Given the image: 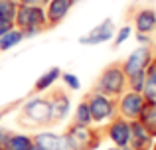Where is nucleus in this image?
Here are the masks:
<instances>
[{
    "label": "nucleus",
    "mask_w": 156,
    "mask_h": 150,
    "mask_svg": "<svg viewBox=\"0 0 156 150\" xmlns=\"http://www.w3.org/2000/svg\"><path fill=\"white\" fill-rule=\"evenodd\" d=\"M46 24H48V18H46V12H44L42 6H22V4L18 6L14 26H18L26 38L40 34Z\"/></svg>",
    "instance_id": "nucleus-1"
},
{
    "label": "nucleus",
    "mask_w": 156,
    "mask_h": 150,
    "mask_svg": "<svg viewBox=\"0 0 156 150\" xmlns=\"http://www.w3.org/2000/svg\"><path fill=\"white\" fill-rule=\"evenodd\" d=\"M126 73L121 65H111L105 69V73L101 75L99 83H97V93L101 95H107V97H117L122 93L125 89V83H126Z\"/></svg>",
    "instance_id": "nucleus-2"
},
{
    "label": "nucleus",
    "mask_w": 156,
    "mask_h": 150,
    "mask_svg": "<svg viewBox=\"0 0 156 150\" xmlns=\"http://www.w3.org/2000/svg\"><path fill=\"white\" fill-rule=\"evenodd\" d=\"M24 115L28 117V120L36 124L48 123V120H51V103L44 99H32L30 103L24 105Z\"/></svg>",
    "instance_id": "nucleus-3"
},
{
    "label": "nucleus",
    "mask_w": 156,
    "mask_h": 150,
    "mask_svg": "<svg viewBox=\"0 0 156 150\" xmlns=\"http://www.w3.org/2000/svg\"><path fill=\"white\" fill-rule=\"evenodd\" d=\"M144 105H146V99L142 97V93L129 91L121 99V115H122V119H130V120L138 119L140 113L144 111Z\"/></svg>",
    "instance_id": "nucleus-4"
},
{
    "label": "nucleus",
    "mask_w": 156,
    "mask_h": 150,
    "mask_svg": "<svg viewBox=\"0 0 156 150\" xmlns=\"http://www.w3.org/2000/svg\"><path fill=\"white\" fill-rule=\"evenodd\" d=\"M89 109H91V119L95 120V123H101V120L109 119L115 113V101L107 95L95 93V95L89 99Z\"/></svg>",
    "instance_id": "nucleus-5"
},
{
    "label": "nucleus",
    "mask_w": 156,
    "mask_h": 150,
    "mask_svg": "<svg viewBox=\"0 0 156 150\" xmlns=\"http://www.w3.org/2000/svg\"><path fill=\"white\" fill-rule=\"evenodd\" d=\"M148 65H150V50L146 46H142L129 55V59L125 61L122 69H125L126 77H130V75L138 73V71H146Z\"/></svg>",
    "instance_id": "nucleus-6"
},
{
    "label": "nucleus",
    "mask_w": 156,
    "mask_h": 150,
    "mask_svg": "<svg viewBox=\"0 0 156 150\" xmlns=\"http://www.w3.org/2000/svg\"><path fill=\"white\" fill-rule=\"evenodd\" d=\"M109 132V138L113 140L117 146L125 148L130 144V123H126V119H117L109 124L107 128Z\"/></svg>",
    "instance_id": "nucleus-7"
},
{
    "label": "nucleus",
    "mask_w": 156,
    "mask_h": 150,
    "mask_svg": "<svg viewBox=\"0 0 156 150\" xmlns=\"http://www.w3.org/2000/svg\"><path fill=\"white\" fill-rule=\"evenodd\" d=\"M36 142L44 150H75L73 142L69 140V136H57V134H51V132L38 134L36 136Z\"/></svg>",
    "instance_id": "nucleus-8"
},
{
    "label": "nucleus",
    "mask_w": 156,
    "mask_h": 150,
    "mask_svg": "<svg viewBox=\"0 0 156 150\" xmlns=\"http://www.w3.org/2000/svg\"><path fill=\"white\" fill-rule=\"evenodd\" d=\"M130 142H133L134 150H148L152 146V134L144 128L140 120L130 123Z\"/></svg>",
    "instance_id": "nucleus-9"
},
{
    "label": "nucleus",
    "mask_w": 156,
    "mask_h": 150,
    "mask_svg": "<svg viewBox=\"0 0 156 150\" xmlns=\"http://www.w3.org/2000/svg\"><path fill=\"white\" fill-rule=\"evenodd\" d=\"M73 0H50L48 2V12H46V18L50 26H55L59 24L61 20L65 18V14L69 12Z\"/></svg>",
    "instance_id": "nucleus-10"
},
{
    "label": "nucleus",
    "mask_w": 156,
    "mask_h": 150,
    "mask_svg": "<svg viewBox=\"0 0 156 150\" xmlns=\"http://www.w3.org/2000/svg\"><path fill=\"white\" fill-rule=\"evenodd\" d=\"M115 30H113V20H105L103 24L95 28V30L89 32V36H83L79 40L81 44H103V42H109L113 38Z\"/></svg>",
    "instance_id": "nucleus-11"
},
{
    "label": "nucleus",
    "mask_w": 156,
    "mask_h": 150,
    "mask_svg": "<svg viewBox=\"0 0 156 150\" xmlns=\"http://www.w3.org/2000/svg\"><path fill=\"white\" fill-rule=\"evenodd\" d=\"M134 28H136V34H152L156 28V12L150 8L140 10L134 18Z\"/></svg>",
    "instance_id": "nucleus-12"
},
{
    "label": "nucleus",
    "mask_w": 156,
    "mask_h": 150,
    "mask_svg": "<svg viewBox=\"0 0 156 150\" xmlns=\"http://www.w3.org/2000/svg\"><path fill=\"white\" fill-rule=\"evenodd\" d=\"M138 119L150 134H156V101H146L144 111L140 113Z\"/></svg>",
    "instance_id": "nucleus-13"
},
{
    "label": "nucleus",
    "mask_w": 156,
    "mask_h": 150,
    "mask_svg": "<svg viewBox=\"0 0 156 150\" xmlns=\"http://www.w3.org/2000/svg\"><path fill=\"white\" fill-rule=\"evenodd\" d=\"M26 38L24 36V32L20 30V28H12V30H8L4 36H0V51H6V50H12L14 46H18L22 40Z\"/></svg>",
    "instance_id": "nucleus-14"
},
{
    "label": "nucleus",
    "mask_w": 156,
    "mask_h": 150,
    "mask_svg": "<svg viewBox=\"0 0 156 150\" xmlns=\"http://www.w3.org/2000/svg\"><path fill=\"white\" fill-rule=\"evenodd\" d=\"M18 0H0V20L8 24H14L18 14Z\"/></svg>",
    "instance_id": "nucleus-15"
},
{
    "label": "nucleus",
    "mask_w": 156,
    "mask_h": 150,
    "mask_svg": "<svg viewBox=\"0 0 156 150\" xmlns=\"http://www.w3.org/2000/svg\"><path fill=\"white\" fill-rule=\"evenodd\" d=\"M67 113H69V99L65 95H57L51 103V119L61 120L67 117Z\"/></svg>",
    "instance_id": "nucleus-16"
},
{
    "label": "nucleus",
    "mask_w": 156,
    "mask_h": 150,
    "mask_svg": "<svg viewBox=\"0 0 156 150\" xmlns=\"http://www.w3.org/2000/svg\"><path fill=\"white\" fill-rule=\"evenodd\" d=\"M144 99L146 101H156V61L148 65V73H146V83H144Z\"/></svg>",
    "instance_id": "nucleus-17"
},
{
    "label": "nucleus",
    "mask_w": 156,
    "mask_h": 150,
    "mask_svg": "<svg viewBox=\"0 0 156 150\" xmlns=\"http://www.w3.org/2000/svg\"><path fill=\"white\" fill-rule=\"evenodd\" d=\"M57 77H61L59 67H51L48 73H44L38 81H36V91H46V89H50L51 85L57 81Z\"/></svg>",
    "instance_id": "nucleus-18"
},
{
    "label": "nucleus",
    "mask_w": 156,
    "mask_h": 150,
    "mask_svg": "<svg viewBox=\"0 0 156 150\" xmlns=\"http://www.w3.org/2000/svg\"><path fill=\"white\" fill-rule=\"evenodd\" d=\"M32 138L24 134H12L6 142V150H30L32 146Z\"/></svg>",
    "instance_id": "nucleus-19"
},
{
    "label": "nucleus",
    "mask_w": 156,
    "mask_h": 150,
    "mask_svg": "<svg viewBox=\"0 0 156 150\" xmlns=\"http://www.w3.org/2000/svg\"><path fill=\"white\" fill-rule=\"evenodd\" d=\"M75 120L77 124H81V127H89L91 124V109H89V103L87 101H83V103H79V107L75 109Z\"/></svg>",
    "instance_id": "nucleus-20"
},
{
    "label": "nucleus",
    "mask_w": 156,
    "mask_h": 150,
    "mask_svg": "<svg viewBox=\"0 0 156 150\" xmlns=\"http://www.w3.org/2000/svg\"><path fill=\"white\" fill-rule=\"evenodd\" d=\"M126 81H129V85H130V91L142 93L144 91V83H146V71H138V73L130 75Z\"/></svg>",
    "instance_id": "nucleus-21"
},
{
    "label": "nucleus",
    "mask_w": 156,
    "mask_h": 150,
    "mask_svg": "<svg viewBox=\"0 0 156 150\" xmlns=\"http://www.w3.org/2000/svg\"><path fill=\"white\" fill-rule=\"evenodd\" d=\"M61 79H63V83L67 85L69 89H73V91H77V89H79V79H77L75 75H71V73H63V75H61Z\"/></svg>",
    "instance_id": "nucleus-22"
},
{
    "label": "nucleus",
    "mask_w": 156,
    "mask_h": 150,
    "mask_svg": "<svg viewBox=\"0 0 156 150\" xmlns=\"http://www.w3.org/2000/svg\"><path fill=\"white\" fill-rule=\"evenodd\" d=\"M130 38V26H125V28H121L119 30V34H117V38H115V46H121L125 40H129Z\"/></svg>",
    "instance_id": "nucleus-23"
},
{
    "label": "nucleus",
    "mask_w": 156,
    "mask_h": 150,
    "mask_svg": "<svg viewBox=\"0 0 156 150\" xmlns=\"http://www.w3.org/2000/svg\"><path fill=\"white\" fill-rule=\"evenodd\" d=\"M50 0H18V4H22V6H44Z\"/></svg>",
    "instance_id": "nucleus-24"
},
{
    "label": "nucleus",
    "mask_w": 156,
    "mask_h": 150,
    "mask_svg": "<svg viewBox=\"0 0 156 150\" xmlns=\"http://www.w3.org/2000/svg\"><path fill=\"white\" fill-rule=\"evenodd\" d=\"M12 136V132L8 131V128H0V146H4L6 148V142H8V138Z\"/></svg>",
    "instance_id": "nucleus-25"
},
{
    "label": "nucleus",
    "mask_w": 156,
    "mask_h": 150,
    "mask_svg": "<svg viewBox=\"0 0 156 150\" xmlns=\"http://www.w3.org/2000/svg\"><path fill=\"white\" fill-rule=\"evenodd\" d=\"M12 28H14V24H8V22H2V20H0V36H4L8 30H12Z\"/></svg>",
    "instance_id": "nucleus-26"
},
{
    "label": "nucleus",
    "mask_w": 156,
    "mask_h": 150,
    "mask_svg": "<svg viewBox=\"0 0 156 150\" xmlns=\"http://www.w3.org/2000/svg\"><path fill=\"white\" fill-rule=\"evenodd\" d=\"M136 40H138L140 44H148V42H150L148 34H136Z\"/></svg>",
    "instance_id": "nucleus-27"
},
{
    "label": "nucleus",
    "mask_w": 156,
    "mask_h": 150,
    "mask_svg": "<svg viewBox=\"0 0 156 150\" xmlns=\"http://www.w3.org/2000/svg\"><path fill=\"white\" fill-rule=\"evenodd\" d=\"M30 150H44L42 146H40V144L38 142H34V144H32V146H30Z\"/></svg>",
    "instance_id": "nucleus-28"
},
{
    "label": "nucleus",
    "mask_w": 156,
    "mask_h": 150,
    "mask_svg": "<svg viewBox=\"0 0 156 150\" xmlns=\"http://www.w3.org/2000/svg\"><path fill=\"white\" fill-rule=\"evenodd\" d=\"M0 150H6V148H4V146H0Z\"/></svg>",
    "instance_id": "nucleus-29"
},
{
    "label": "nucleus",
    "mask_w": 156,
    "mask_h": 150,
    "mask_svg": "<svg viewBox=\"0 0 156 150\" xmlns=\"http://www.w3.org/2000/svg\"><path fill=\"white\" fill-rule=\"evenodd\" d=\"M111 150H119V148H111Z\"/></svg>",
    "instance_id": "nucleus-30"
},
{
    "label": "nucleus",
    "mask_w": 156,
    "mask_h": 150,
    "mask_svg": "<svg viewBox=\"0 0 156 150\" xmlns=\"http://www.w3.org/2000/svg\"><path fill=\"white\" fill-rule=\"evenodd\" d=\"M0 120H2V115H0Z\"/></svg>",
    "instance_id": "nucleus-31"
}]
</instances>
